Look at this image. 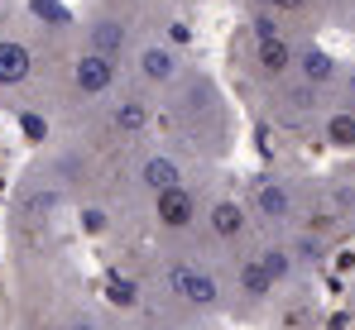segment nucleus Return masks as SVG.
<instances>
[{"mask_svg":"<svg viewBox=\"0 0 355 330\" xmlns=\"http://www.w3.org/2000/svg\"><path fill=\"white\" fill-rule=\"evenodd\" d=\"M284 287L274 282V273L259 264V254L254 249H245L231 259V282H226V302H236L240 311H264L274 297H279Z\"/></svg>","mask_w":355,"mask_h":330,"instance_id":"f8f14e48","label":"nucleus"},{"mask_svg":"<svg viewBox=\"0 0 355 330\" xmlns=\"http://www.w3.org/2000/svg\"><path fill=\"white\" fill-rule=\"evenodd\" d=\"M135 19H125V15H116V10H101V15H92L87 19V29H82V44L87 48H96V53L106 57H130V48H135Z\"/></svg>","mask_w":355,"mask_h":330,"instance_id":"4468645a","label":"nucleus"},{"mask_svg":"<svg viewBox=\"0 0 355 330\" xmlns=\"http://www.w3.org/2000/svg\"><path fill=\"white\" fill-rule=\"evenodd\" d=\"M135 330H154V326H135Z\"/></svg>","mask_w":355,"mask_h":330,"instance_id":"393cba45","label":"nucleus"},{"mask_svg":"<svg viewBox=\"0 0 355 330\" xmlns=\"http://www.w3.org/2000/svg\"><path fill=\"white\" fill-rule=\"evenodd\" d=\"M336 19H341V24H346V29L355 34V0H341V10H336Z\"/></svg>","mask_w":355,"mask_h":330,"instance_id":"aec40b11","label":"nucleus"},{"mask_svg":"<svg viewBox=\"0 0 355 330\" xmlns=\"http://www.w3.org/2000/svg\"><path fill=\"white\" fill-rule=\"evenodd\" d=\"M0 19H5V0H0Z\"/></svg>","mask_w":355,"mask_h":330,"instance_id":"b1692460","label":"nucleus"},{"mask_svg":"<svg viewBox=\"0 0 355 330\" xmlns=\"http://www.w3.org/2000/svg\"><path fill=\"white\" fill-rule=\"evenodd\" d=\"M149 220L164 239H192L197 225H202V192L192 182H178V187H164L159 196H149Z\"/></svg>","mask_w":355,"mask_h":330,"instance_id":"9b49d317","label":"nucleus"},{"mask_svg":"<svg viewBox=\"0 0 355 330\" xmlns=\"http://www.w3.org/2000/svg\"><path fill=\"white\" fill-rule=\"evenodd\" d=\"M96 110H101L111 139H120V144H139V139L149 134L154 110H159V106H154V96H149L144 86H116Z\"/></svg>","mask_w":355,"mask_h":330,"instance_id":"9d476101","label":"nucleus"},{"mask_svg":"<svg viewBox=\"0 0 355 330\" xmlns=\"http://www.w3.org/2000/svg\"><path fill=\"white\" fill-rule=\"evenodd\" d=\"M58 330H106V326H101L92 311H67V316L58 321Z\"/></svg>","mask_w":355,"mask_h":330,"instance_id":"6ab92c4d","label":"nucleus"},{"mask_svg":"<svg viewBox=\"0 0 355 330\" xmlns=\"http://www.w3.org/2000/svg\"><path fill=\"white\" fill-rule=\"evenodd\" d=\"M187 182V167L173 149L164 144H135V158H130V187L139 196H159L164 187H178Z\"/></svg>","mask_w":355,"mask_h":330,"instance_id":"ddd939ff","label":"nucleus"},{"mask_svg":"<svg viewBox=\"0 0 355 330\" xmlns=\"http://www.w3.org/2000/svg\"><path fill=\"white\" fill-rule=\"evenodd\" d=\"M197 235H202L211 249H245L250 235H254V220H250L245 196H236V192L207 196V201H202V225H197Z\"/></svg>","mask_w":355,"mask_h":330,"instance_id":"1a4fd4ad","label":"nucleus"},{"mask_svg":"<svg viewBox=\"0 0 355 330\" xmlns=\"http://www.w3.org/2000/svg\"><path fill=\"white\" fill-rule=\"evenodd\" d=\"M293 77H302L317 91H331L336 77H341V57L331 53V48H322L317 39H297L293 44Z\"/></svg>","mask_w":355,"mask_h":330,"instance_id":"2eb2a0df","label":"nucleus"},{"mask_svg":"<svg viewBox=\"0 0 355 330\" xmlns=\"http://www.w3.org/2000/svg\"><path fill=\"white\" fill-rule=\"evenodd\" d=\"M159 287L178 311H192V316H216L226 306V277L197 254H168L159 264Z\"/></svg>","mask_w":355,"mask_h":330,"instance_id":"f03ea898","label":"nucleus"},{"mask_svg":"<svg viewBox=\"0 0 355 330\" xmlns=\"http://www.w3.org/2000/svg\"><path fill=\"white\" fill-rule=\"evenodd\" d=\"M346 306H351V316H355V277H351V287H346Z\"/></svg>","mask_w":355,"mask_h":330,"instance_id":"412c9836","label":"nucleus"},{"mask_svg":"<svg viewBox=\"0 0 355 330\" xmlns=\"http://www.w3.org/2000/svg\"><path fill=\"white\" fill-rule=\"evenodd\" d=\"M312 139L322 149H336V154H355V110H346L341 101L322 110V120L312 125Z\"/></svg>","mask_w":355,"mask_h":330,"instance_id":"dca6fc26","label":"nucleus"},{"mask_svg":"<svg viewBox=\"0 0 355 330\" xmlns=\"http://www.w3.org/2000/svg\"><path fill=\"white\" fill-rule=\"evenodd\" d=\"M245 206H250L254 230L288 235V230H297V220H302V187L288 182V177H279V172H259L245 187Z\"/></svg>","mask_w":355,"mask_h":330,"instance_id":"20e7f679","label":"nucleus"},{"mask_svg":"<svg viewBox=\"0 0 355 330\" xmlns=\"http://www.w3.org/2000/svg\"><path fill=\"white\" fill-rule=\"evenodd\" d=\"M327 106H331V91H317L302 77H284L279 86L264 91V115L288 134H312V125L322 120Z\"/></svg>","mask_w":355,"mask_h":330,"instance_id":"423d86ee","label":"nucleus"},{"mask_svg":"<svg viewBox=\"0 0 355 330\" xmlns=\"http://www.w3.org/2000/svg\"><path fill=\"white\" fill-rule=\"evenodd\" d=\"M164 5H178V10H182V5H197V0H164Z\"/></svg>","mask_w":355,"mask_h":330,"instance_id":"5701e85b","label":"nucleus"},{"mask_svg":"<svg viewBox=\"0 0 355 330\" xmlns=\"http://www.w3.org/2000/svg\"><path fill=\"white\" fill-rule=\"evenodd\" d=\"M317 5H322V10H331V15L341 10V0H317Z\"/></svg>","mask_w":355,"mask_h":330,"instance_id":"4be33fe9","label":"nucleus"},{"mask_svg":"<svg viewBox=\"0 0 355 330\" xmlns=\"http://www.w3.org/2000/svg\"><path fill=\"white\" fill-rule=\"evenodd\" d=\"M62 77H67V101H77V106H101V101L120 86L125 62H120V57L96 53V48H87V44H82L77 53L62 62Z\"/></svg>","mask_w":355,"mask_h":330,"instance_id":"6e6552de","label":"nucleus"},{"mask_svg":"<svg viewBox=\"0 0 355 330\" xmlns=\"http://www.w3.org/2000/svg\"><path fill=\"white\" fill-rule=\"evenodd\" d=\"M159 115L173 129V139L182 149H192V154H216L221 158L231 149V110H226V96L197 67H187L178 77V86H168L159 96Z\"/></svg>","mask_w":355,"mask_h":330,"instance_id":"f257e3e1","label":"nucleus"},{"mask_svg":"<svg viewBox=\"0 0 355 330\" xmlns=\"http://www.w3.org/2000/svg\"><path fill=\"white\" fill-rule=\"evenodd\" d=\"M130 77H135V86H144L149 96H164L168 86H178V77L192 67L187 53L178 48L173 39H164V34H149V39H135V48H130Z\"/></svg>","mask_w":355,"mask_h":330,"instance_id":"0eeeda50","label":"nucleus"},{"mask_svg":"<svg viewBox=\"0 0 355 330\" xmlns=\"http://www.w3.org/2000/svg\"><path fill=\"white\" fill-rule=\"evenodd\" d=\"M293 34H254V29H245V39H240V77H245V86H254L259 96L269 91V86H279L284 77H293Z\"/></svg>","mask_w":355,"mask_h":330,"instance_id":"39448f33","label":"nucleus"},{"mask_svg":"<svg viewBox=\"0 0 355 330\" xmlns=\"http://www.w3.org/2000/svg\"><path fill=\"white\" fill-rule=\"evenodd\" d=\"M331 101H341L346 110H355V62H341V77L331 86Z\"/></svg>","mask_w":355,"mask_h":330,"instance_id":"a211bd4d","label":"nucleus"},{"mask_svg":"<svg viewBox=\"0 0 355 330\" xmlns=\"http://www.w3.org/2000/svg\"><path fill=\"white\" fill-rule=\"evenodd\" d=\"M44 77V48L29 29L0 19V106H15L19 96H29Z\"/></svg>","mask_w":355,"mask_h":330,"instance_id":"7ed1b4c3","label":"nucleus"},{"mask_svg":"<svg viewBox=\"0 0 355 330\" xmlns=\"http://www.w3.org/2000/svg\"><path fill=\"white\" fill-rule=\"evenodd\" d=\"M250 10H264V15H274L288 34H302L317 15H322V5L317 0H250Z\"/></svg>","mask_w":355,"mask_h":330,"instance_id":"f3484780","label":"nucleus"}]
</instances>
